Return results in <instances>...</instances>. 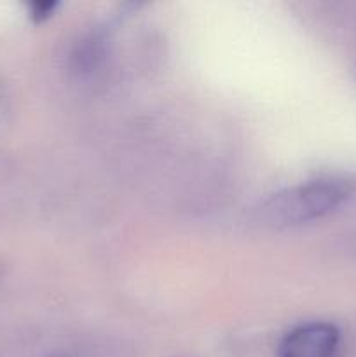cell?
Wrapping results in <instances>:
<instances>
[{"label": "cell", "mask_w": 356, "mask_h": 357, "mask_svg": "<svg viewBox=\"0 0 356 357\" xmlns=\"http://www.w3.org/2000/svg\"><path fill=\"white\" fill-rule=\"evenodd\" d=\"M0 274H2V265H0Z\"/></svg>", "instance_id": "obj_4"}, {"label": "cell", "mask_w": 356, "mask_h": 357, "mask_svg": "<svg viewBox=\"0 0 356 357\" xmlns=\"http://www.w3.org/2000/svg\"><path fill=\"white\" fill-rule=\"evenodd\" d=\"M59 3L56 0H35L30 3V17L35 23H44L54 14Z\"/></svg>", "instance_id": "obj_3"}, {"label": "cell", "mask_w": 356, "mask_h": 357, "mask_svg": "<svg viewBox=\"0 0 356 357\" xmlns=\"http://www.w3.org/2000/svg\"><path fill=\"white\" fill-rule=\"evenodd\" d=\"M341 333L330 323H307L293 328L278 345V357H334Z\"/></svg>", "instance_id": "obj_2"}, {"label": "cell", "mask_w": 356, "mask_h": 357, "mask_svg": "<svg viewBox=\"0 0 356 357\" xmlns=\"http://www.w3.org/2000/svg\"><path fill=\"white\" fill-rule=\"evenodd\" d=\"M355 192L349 178L327 176L271 195L258 208V222L264 227L283 229L300 225L328 215L344 204Z\"/></svg>", "instance_id": "obj_1"}]
</instances>
